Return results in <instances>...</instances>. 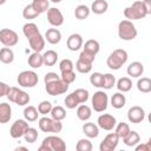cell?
Segmentation results:
<instances>
[{
    "mask_svg": "<svg viewBox=\"0 0 151 151\" xmlns=\"http://www.w3.org/2000/svg\"><path fill=\"white\" fill-rule=\"evenodd\" d=\"M66 144L63 138L58 136H47L42 139L41 145L39 146V151H65Z\"/></svg>",
    "mask_w": 151,
    "mask_h": 151,
    "instance_id": "6da1fadb",
    "label": "cell"
},
{
    "mask_svg": "<svg viewBox=\"0 0 151 151\" xmlns=\"http://www.w3.org/2000/svg\"><path fill=\"white\" fill-rule=\"evenodd\" d=\"M127 52L123 48H117L113 52L110 53V55L106 59V65L111 68V70H119L126 61H127Z\"/></svg>",
    "mask_w": 151,
    "mask_h": 151,
    "instance_id": "7a4b0ae2",
    "label": "cell"
},
{
    "mask_svg": "<svg viewBox=\"0 0 151 151\" xmlns=\"http://www.w3.org/2000/svg\"><path fill=\"white\" fill-rule=\"evenodd\" d=\"M146 15H147V13H146V11L144 8V5L139 0L134 1L131 6H129V7H126L124 9V17L130 21L144 19Z\"/></svg>",
    "mask_w": 151,
    "mask_h": 151,
    "instance_id": "3957f363",
    "label": "cell"
},
{
    "mask_svg": "<svg viewBox=\"0 0 151 151\" xmlns=\"http://www.w3.org/2000/svg\"><path fill=\"white\" fill-rule=\"evenodd\" d=\"M137 33H138L137 28L132 21L125 19L118 24V37L122 40H125V41L133 40L137 37Z\"/></svg>",
    "mask_w": 151,
    "mask_h": 151,
    "instance_id": "277c9868",
    "label": "cell"
},
{
    "mask_svg": "<svg viewBox=\"0 0 151 151\" xmlns=\"http://www.w3.org/2000/svg\"><path fill=\"white\" fill-rule=\"evenodd\" d=\"M39 129L42 132H51V133H59L63 130V123L61 120H55L53 118L42 117L38 122Z\"/></svg>",
    "mask_w": 151,
    "mask_h": 151,
    "instance_id": "5b68a950",
    "label": "cell"
},
{
    "mask_svg": "<svg viewBox=\"0 0 151 151\" xmlns=\"http://www.w3.org/2000/svg\"><path fill=\"white\" fill-rule=\"evenodd\" d=\"M17 81L21 87L32 88L38 84L39 77L34 71H28L27 70V71H22V72L19 73L18 78H17Z\"/></svg>",
    "mask_w": 151,
    "mask_h": 151,
    "instance_id": "8992f818",
    "label": "cell"
},
{
    "mask_svg": "<svg viewBox=\"0 0 151 151\" xmlns=\"http://www.w3.org/2000/svg\"><path fill=\"white\" fill-rule=\"evenodd\" d=\"M92 109L96 112H104L107 109L109 104V97L104 91H97L91 98Z\"/></svg>",
    "mask_w": 151,
    "mask_h": 151,
    "instance_id": "52a82bcc",
    "label": "cell"
},
{
    "mask_svg": "<svg viewBox=\"0 0 151 151\" xmlns=\"http://www.w3.org/2000/svg\"><path fill=\"white\" fill-rule=\"evenodd\" d=\"M45 90L47 92V94L50 96H59L65 93L68 90V84L64 83L60 78L57 80H53L51 83L45 84Z\"/></svg>",
    "mask_w": 151,
    "mask_h": 151,
    "instance_id": "ba28073f",
    "label": "cell"
},
{
    "mask_svg": "<svg viewBox=\"0 0 151 151\" xmlns=\"http://www.w3.org/2000/svg\"><path fill=\"white\" fill-rule=\"evenodd\" d=\"M19 37L15 31L9 28H2L0 29V42L5 47H13L18 44Z\"/></svg>",
    "mask_w": 151,
    "mask_h": 151,
    "instance_id": "9c48e42d",
    "label": "cell"
},
{
    "mask_svg": "<svg viewBox=\"0 0 151 151\" xmlns=\"http://www.w3.org/2000/svg\"><path fill=\"white\" fill-rule=\"evenodd\" d=\"M28 127L29 126H28V123L26 119H17L9 129V134L14 139L21 138V137H24V134Z\"/></svg>",
    "mask_w": 151,
    "mask_h": 151,
    "instance_id": "30bf717a",
    "label": "cell"
},
{
    "mask_svg": "<svg viewBox=\"0 0 151 151\" xmlns=\"http://www.w3.org/2000/svg\"><path fill=\"white\" fill-rule=\"evenodd\" d=\"M118 143H119V137L117 136L116 132H111L106 134V137L103 139V142L99 145V150L100 151H113L118 146Z\"/></svg>",
    "mask_w": 151,
    "mask_h": 151,
    "instance_id": "8fae6325",
    "label": "cell"
},
{
    "mask_svg": "<svg viewBox=\"0 0 151 151\" xmlns=\"http://www.w3.org/2000/svg\"><path fill=\"white\" fill-rule=\"evenodd\" d=\"M145 118V111L142 106H138V105H134L132 107L129 109L127 111V119L130 123L132 124H139L144 120Z\"/></svg>",
    "mask_w": 151,
    "mask_h": 151,
    "instance_id": "7c38bea8",
    "label": "cell"
},
{
    "mask_svg": "<svg viewBox=\"0 0 151 151\" xmlns=\"http://www.w3.org/2000/svg\"><path fill=\"white\" fill-rule=\"evenodd\" d=\"M97 124H98V127H100V129H103L105 131H111V130L114 129V126L117 124V120L112 114L103 113V114H100L98 117Z\"/></svg>",
    "mask_w": 151,
    "mask_h": 151,
    "instance_id": "4fadbf2b",
    "label": "cell"
},
{
    "mask_svg": "<svg viewBox=\"0 0 151 151\" xmlns=\"http://www.w3.org/2000/svg\"><path fill=\"white\" fill-rule=\"evenodd\" d=\"M47 21L54 27L61 26L64 24V15H63L61 11L55 7L48 8L47 9Z\"/></svg>",
    "mask_w": 151,
    "mask_h": 151,
    "instance_id": "5bb4252c",
    "label": "cell"
},
{
    "mask_svg": "<svg viewBox=\"0 0 151 151\" xmlns=\"http://www.w3.org/2000/svg\"><path fill=\"white\" fill-rule=\"evenodd\" d=\"M83 44H84V40H83V37L78 33H73L71 34L68 38H67V41H66V45H67V48L72 52H76L78 50H80L83 47Z\"/></svg>",
    "mask_w": 151,
    "mask_h": 151,
    "instance_id": "9a60e30c",
    "label": "cell"
},
{
    "mask_svg": "<svg viewBox=\"0 0 151 151\" xmlns=\"http://www.w3.org/2000/svg\"><path fill=\"white\" fill-rule=\"evenodd\" d=\"M28 40V44H29V47L34 51V52H41L45 47V38L39 33L37 35H33L32 38L27 39Z\"/></svg>",
    "mask_w": 151,
    "mask_h": 151,
    "instance_id": "2e32d148",
    "label": "cell"
},
{
    "mask_svg": "<svg viewBox=\"0 0 151 151\" xmlns=\"http://www.w3.org/2000/svg\"><path fill=\"white\" fill-rule=\"evenodd\" d=\"M126 72L131 78H139L144 73V65L140 61H133L127 66Z\"/></svg>",
    "mask_w": 151,
    "mask_h": 151,
    "instance_id": "e0dca14e",
    "label": "cell"
},
{
    "mask_svg": "<svg viewBox=\"0 0 151 151\" xmlns=\"http://www.w3.org/2000/svg\"><path fill=\"white\" fill-rule=\"evenodd\" d=\"M45 40L51 45L59 44L61 40V32L58 28H48L45 33Z\"/></svg>",
    "mask_w": 151,
    "mask_h": 151,
    "instance_id": "ac0fdd59",
    "label": "cell"
},
{
    "mask_svg": "<svg viewBox=\"0 0 151 151\" xmlns=\"http://www.w3.org/2000/svg\"><path fill=\"white\" fill-rule=\"evenodd\" d=\"M12 117V107L8 103L0 104V124H6L11 120Z\"/></svg>",
    "mask_w": 151,
    "mask_h": 151,
    "instance_id": "d6986e66",
    "label": "cell"
},
{
    "mask_svg": "<svg viewBox=\"0 0 151 151\" xmlns=\"http://www.w3.org/2000/svg\"><path fill=\"white\" fill-rule=\"evenodd\" d=\"M81 129H83V133L87 138H97L99 136V127L94 123H85Z\"/></svg>",
    "mask_w": 151,
    "mask_h": 151,
    "instance_id": "ffe728a7",
    "label": "cell"
},
{
    "mask_svg": "<svg viewBox=\"0 0 151 151\" xmlns=\"http://www.w3.org/2000/svg\"><path fill=\"white\" fill-rule=\"evenodd\" d=\"M91 116H92V110H91L90 106H87L85 104H81V105L78 106V109H77V117H78L79 120L86 122V120H88L91 118Z\"/></svg>",
    "mask_w": 151,
    "mask_h": 151,
    "instance_id": "44dd1931",
    "label": "cell"
},
{
    "mask_svg": "<svg viewBox=\"0 0 151 151\" xmlns=\"http://www.w3.org/2000/svg\"><path fill=\"white\" fill-rule=\"evenodd\" d=\"M109 8V4L106 0H94L91 5V11L94 14H104Z\"/></svg>",
    "mask_w": 151,
    "mask_h": 151,
    "instance_id": "7402d4cb",
    "label": "cell"
},
{
    "mask_svg": "<svg viewBox=\"0 0 151 151\" xmlns=\"http://www.w3.org/2000/svg\"><path fill=\"white\" fill-rule=\"evenodd\" d=\"M99 50H100V45L94 39H90L85 44H83V51H85L87 53H91L93 55H97L98 52H99Z\"/></svg>",
    "mask_w": 151,
    "mask_h": 151,
    "instance_id": "603a6c76",
    "label": "cell"
},
{
    "mask_svg": "<svg viewBox=\"0 0 151 151\" xmlns=\"http://www.w3.org/2000/svg\"><path fill=\"white\" fill-rule=\"evenodd\" d=\"M110 103H111V105H112L114 109L119 110V109H123V107L125 106V104H126V98H125V96H124L122 92H117V93H114V94L111 97Z\"/></svg>",
    "mask_w": 151,
    "mask_h": 151,
    "instance_id": "cb8c5ba5",
    "label": "cell"
},
{
    "mask_svg": "<svg viewBox=\"0 0 151 151\" xmlns=\"http://www.w3.org/2000/svg\"><path fill=\"white\" fill-rule=\"evenodd\" d=\"M123 142H124V144L126 146H131L132 147V146H136L140 142V136H139L138 132L130 130V132L123 138Z\"/></svg>",
    "mask_w": 151,
    "mask_h": 151,
    "instance_id": "d4e9b609",
    "label": "cell"
},
{
    "mask_svg": "<svg viewBox=\"0 0 151 151\" xmlns=\"http://www.w3.org/2000/svg\"><path fill=\"white\" fill-rule=\"evenodd\" d=\"M116 85H117V88H118L119 92L125 93V92H129L132 88V80L129 77H122L117 80Z\"/></svg>",
    "mask_w": 151,
    "mask_h": 151,
    "instance_id": "484cf974",
    "label": "cell"
},
{
    "mask_svg": "<svg viewBox=\"0 0 151 151\" xmlns=\"http://www.w3.org/2000/svg\"><path fill=\"white\" fill-rule=\"evenodd\" d=\"M14 60V52L11 47L0 48V61L2 64H11Z\"/></svg>",
    "mask_w": 151,
    "mask_h": 151,
    "instance_id": "4316f807",
    "label": "cell"
},
{
    "mask_svg": "<svg viewBox=\"0 0 151 151\" xmlns=\"http://www.w3.org/2000/svg\"><path fill=\"white\" fill-rule=\"evenodd\" d=\"M58 60V53L53 50H48L42 54V61L46 66H53L57 64Z\"/></svg>",
    "mask_w": 151,
    "mask_h": 151,
    "instance_id": "83f0119b",
    "label": "cell"
},
{
    "mask_svg": "<svg viewBox=\"0 0 151 151\" xmlns=\"http://www.w3.org/2000/svg\"><path fill=\"white\" fill-rule=\"evenodd\" d=\"M28 65L32 68H40L44 65L42 61V54H40V52H33L29 57H28Z\"/></svg>",
    "mask_w": 151,
    "mask_h": 151,
    "instance_id": "f1b7e54d",
    "label": "cell"
},
{
    "mask_svg": "<svg viewBox=\"0 0 151 151\" xmlns=\"http://www.w3.org/2000/svg\"><path fill=\"white\" fill-rule=\"evenodd\" d=\"M22 33H24V35H25L27 39H29V38H32L33 35L39 34L40 32H39V29H38V26H37L34 22H27V24H25V25L22 26Z\"/></svg>",
    "mask_w": 151,
    "mask_h": 151,
    "instance_id": "f546056e",
    "label": "cell"
},
{
    "mask_svg": "<svg viewBox=\"0 0 151 151\" xmlns=\"http://www.w3.org/2000/svg\"><path fill=\"white\" fill-rule=\"evenodd\" d=\"M137 88L142 93H149L151 92V79L147 77H142L137 81Z\"/></svg>",
    "mask_w": 151,
    "mask_h": 151,
    "instance_id": "4dcf8cb0",
    "label": "cell"
},
{
    "mask_svg": "<svg viewBox=\"0 0 151 151\" xmlns=\"http://www.w3.org/2000/svg\"><path fill=\"white\" fill-rule=\"evenodd\" d=\"M90 12H91V9L86 5H78L74 9V17L78 20H85L88 18Z\"/></svg>",
    "mask_w": 151,
    "mask_h": 151,
    "instance_id": "1f68e13d",
    "label": "cell"
},
{
    "mask_svg": "<svg viewBox=\"0 0 151 151\" xmlns=\"http://www.w3.org/2000/svg\"><path fill=\"white\" fill-rule=\"evenodd\" d=\"M31 5L34 8V11H37L39 14L47 12V9L50 8V1L48 0H33Z\"/></svg>",
    "mask_w": 151,
    "mask_h": 151,
    "instance_id": "d6a6232c",
    "label": "cell"
},
{
    "mask_svg": "<svg viewBox=\"0 0 151 151\" xmlns=\"http://www.w3.org/2000/svg\"><path fill=\"white\" fill-rule=\"evenodd\" d=\"M38 114H39L38 110L34 106H32V105L26 106L24 109V118L27 122H35L38 119Z\"/></svg>",
    "mask_w": 151,
    "mask_h": 151,
    "instance_id": "836d02e7",
    "label": "cell"
},
{
    "mask_svg": "<svg viewBox=\"0 0 151 151\" xmlns=\"http://www.w3.org/2000/svg\"><path fill=\"white\" fill-rule=\"evenodd\" d=\"M50 114H51V118L55 120H63L66 118V111L63 106H53Z\"/></svg>",
    "mask_w": 151,
    "mask_h": 151,
    "instance_id": "e575fe53",
    "label": "cell"
},
{
    "mask_svg": "<svg viewBox=\"0 0 151 151\" xmlns=\"http://www.w3.org/2000/svg\"><path fill=\"white\" fill-rule=\"evenodd\" d=\"M116 85V77L111 73H105L103 74V83H101V87L105 90H110Z\"/></svg>",
    "mask_w": 151,
    "mask_h": 151,
    "instance_id": "d590c367",
    "label": "cell"
},
{
    "mask_svg": "<svg viewBox=\"0 0 151 151\" xmlns=\"http://www.w3.org/2000/svg\"><path fill=\"white\" fill-rule=\"evenodd\" d=\"M114 129H116L114 132L117 133V136L119 137V139H120V138L123 139V138L130 132V126H129V124H127V123H124V122L116 124Z\"/></svg>",
    "mask_w": 151,
    "mask_h": 151,
    "instance_id": "8d00e7d4",
    "label": "cell"
},
{
    "mask_svg": "<svg viewBox=\"0 0 151 151\" xmlns=\"http://www.w3.org/2000/svg\"><path fill=\"white\" fill-rule=\"evenodd\" d=\"M76 70L79 72V73H88V72H91V70H92V64L91 63H87V61H84V60H81V59H79L78 58V60H77V63H76Z\"/></svg>",
    "mask_w": 151,
    "mask_h": 151,
    "instance_id": "74e56055",
    "label": "cell"
},
{
    "mask_svg": "<svg viewBox=\"0 0 151 151\" xmlns=\"http://www.w3.org/2000/svg\"><path fill=\"white\" fill-rule=\"evenodd\" d=\"M72 93L74 94V97L77 98V100H78L79 104L86 103V101L88 100V97H90V96H88V91L85 90V88H77V90L73 91Z\"/></svg>",
    "mask_w": 151,
    "mask_h": 151,
    "instance_id": "f35d334b",
    "label": "cell"
},
{
    "mask_svg": "<svg viewBox=\"0 0 151 151\" xmlns=\"http://www.w3.org/2000/svg\"><path fill=\"white\" fill-rule=\"evenodd\" d=\"M76 149H77V151H91L93 149V145L87 138H81L78 140Z\"/></svg>",
    "mask_w": 151,
    "mask_h": 151,
    "instance_id": "ab89813d",
    "label": "cell"
},
{
    "mask_svg": "<svg viewBox=\"0 0 151 151\" xmlns=\"http://www.w3.org/2000/svg\"><path fill=\"white\" fill-rule=\"evenodd\" d=\"M38 136H39V133H38V130L37 129H34V127H28L27 130H26V132H25V134H24V138H25V140L27 142V143H34L37 139H38Z\"/></svg>",
    "mask_w": 151,
    "mask_h": 151,
    "instance_id": "60d3db41",
    "label": "cell"
},
{
    "mask_svg": "<svg viewBox=\"0 0 151 151\" xmlns=\"http://www.w3.org/2000/svg\"><path fill=\"white\" fill-rule=\"evenodd\" d=\"M38 15H39V13L37 11H34V8L32 7V5H27L22 9V17L25 19H27V20L35 19V18H38Z\"/></svg>",
    "mask_w": 151,
    "mask_h": 151,
    "instance_id": "b9f144b4",
    "label": "cell"
},
{
    "mask_svg": "<svg viewBox=\"0 0 151 151\" xmlns=\"http://www.w3.org/2000/svg\"><path fill=\"white\" fill-rule=\"evenodd\" d=\"M29 100H31L29 94H28L27 92H25V91L20 90L14 104H17V105H19V106H25V105H27V104L29 103Z\"/></svg>",
    "mask_w": 151,
    "mask_h": 151,
    "instance_id": "7bdbcfd3",
    "label": "cell"
},
{
    "mask_svg": "<svg viewBox=\"0 0 151 151\" xmlns=\"http://www.w3.org/2000/svg\"><path fill=\"white\" fill-rule=\"evenodd\" d=\"M60 79L64 81V83H66V84H72L74 80H76V73H74V71L73 70H70V71H64V72H61V74H60Z\"/></svg>",
    "mask_w": 151,
    "mask_h": 151,
    "instance_id": "ee69618b",
    "label": "cell"
},
{
    "mask_svg": "<svg viewBox=\"0 0 151 151\" xmlns=\"http://www.w3.org/2000/svg\"><path fill=\"white\" fill-rule=\"evenodd\" d=\"M52 107H53V106H52L51 101H48V100H42V101L38 105V112H39V114L46 116L47 113L51 112Z\"/></svg>",
    "mask_w": 151,
    "mask_h": 151,
    "instance_id": "f6af8a7d",
    "label": "cell"
},
{
    "mask_svg": "<svg viewBox=\"0 0 151 151\" xmlns=\"http://www.w3.org/2000/svg\"><path fill=\"white\" fill-rule=\"evenodd\" d=\"M90 83H91L94 87H101L103 73H100V72H94V73H92L91 77H90Z\"/></svg>",
    "mask_w": 151,
    "mask_h": 151,
    "instance_id": "bcb514c9",
    "label": "cell"
},
{
    "mask_svg": "<svg viewBox=\"0 0 151 151\" xmlns=\"http://www.w3.org/2000/svg\"><path fill=\"white\" fill-rule=\"evenodd\" d=\"M78 105H79V103H78V100H77V98L74 97L73 93H70V94L65 98V106H66L67 109L72 110V109H76Z\"/></svg>",
    "mask_w": 151,
    "mask_h": 151,
    "instance_id": "7dc6e473",
    "label": "cell"
},
{
    "mask_svg": "<svg viewBox=\"0 0 151 151\" xmlns=\"http://www.w3.org/2000/svg\"><path fill=\"white\" fill-rule=\"evenodd\" d=\"M73 68H74V64L72 63L71 59H63L59 63V70H60V72L70 71V70H73Z\"/></svg>",
    "mask_w": 151,
    "mask_h": 151,
    "instance_id": "c3c4849f",
    "label": "cell"
},
{
    "mask_svg": "<svg viewBox=\"0 0 151 151\" xmlns=\"http://www.w3.org/2000/svg\"><path fill=\"white\" fill-rule=\"evenodd\" d=\"M79 59L92 64V63L94 61V59H96V55H93V54H91V53H87V52H85V51H81L80 54H79Z\"/></svg>",
    "mask_w": 151,
    "mask_h": 151,
    "instance_id": "681fc988",
    "label": "cell"
},
{
    "mask_svg": "<svg viewBox=\"0 0 151 151\" xmlns=\"http://www.w3.org/2000/svg\"><path fill=\"white\" fill-rule=\"evenodd\" d=\"M59 78H60V76H58L55 72H47L44 77V81H45V84H47V83H51V81L57 80Z\"/></svg>",
    "mask_w": 151,
    "mask_h": 151,
    "instance_id": "f907efd6",
    "label": "cell"
},
{
    "mask_svg": "<svg viewBox=\"0 0 151 151\" xmlns=\"http://www.w3.org/2000/svg\"><path fill=\"white\" fill-rule=\"evenodd\" d=\"M151 150V145H150V142L145 143V144H137L136 145V151H150Z\"/></svg>",
    "mask_w": 151,
    "mask_h": 151,
    "instance_id": "816d5d0a",
    "label": "cell"
},
{
    "mask_svg": "<svg viewBox=\"0 0 151 151\" xmlns=\"http://www.w3.org/2000/svg\"><path fill=\"white\" fill-rule=\"evenodd\" d=\"M8 90H9V86L6 83L0 81V98L1 97H5L7 94V92H8Z\"/></svg>",
    "mask_w": 151,
    "mask_h": 151,
    "instance_id": "f5cc1de1",
    "label": "cell"
},
{
    "mask_svg": "<svg viewBox=\"0 0 151 151\" xmlns=\"http://www.w3.org/2000/svg\"><path fill=\"white\" fill-rule=\"evenodd\" d=\"M142 2H143V5H144V8H145L147 15L151 14V0H143Z\"/></svg>",
    "mask_w": 151,
    "mask_h": 151,
    "instance_id": "db71d44e",
    "label": "cell"
},
{
    "mask_svg": "<svg viewBox=\"0 0 151 151\" xmlns=\"http://www.w3.org/2000/svg\"><path fill=\"white\" fill-rule=\"evenodd\" d=\"M15 150H17V151H18V150H25V151H26L27 149H26L25 146H18V147H15Z\"/></svg>",
    "mask_w": 151,
    "mask_h": 151,
    "instance_id": "11a10c76",
    "label": "cell"
},
{
    "mask_svg": "<svg viewBox=\"0 0 151 151\" xmlns=\"http://www.w3.org/2000/svg\"><path fill=\"white\" fill-rule=\"evenodd\" d=\"M53 4H58V2H60V1H63V0H51Z\"/></svg>",
    "mask_w": 151,
    "mask_h": 151,
    "instance_id": "9f6ffc18",
    "label": "cell"
},
{
    "mask_svg": "<svg viewBox=\"0 0 151 151\" xmlns=\"http://www.w3.org/2000/svg\"><path fill=\"white\" fill-rule=\"evenodd\" d=\"M6 2V0H0V5H4Z\"/></svg>",
    "mask_w": 151,
    "mask_h": 151,
    "instance_id": "6f0895ef",
    "label": "cell"
}]
</instances>
